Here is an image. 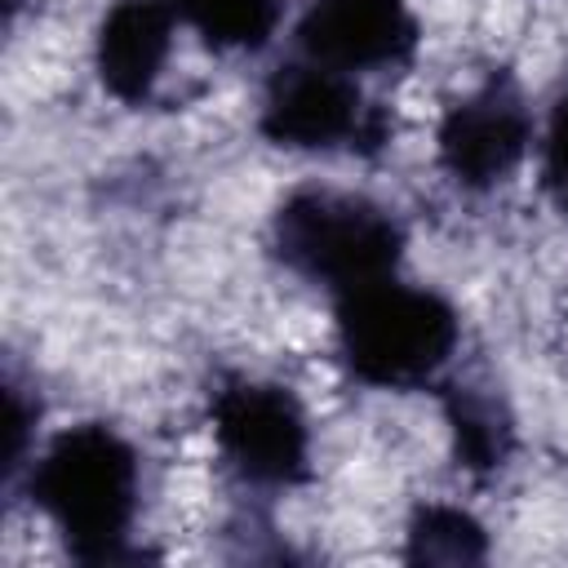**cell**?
Returning a JSON list of instances; mask_svg holds the SVG:
<instances>
[{"instance_id": "1", "label": "cell", "mask_w": 568, "mask_h": 568, "mask_svg": "<svg viewBox=\"0 0 568 568\" xmlns=\"http://www.w3.org/2000/svg\"><path fill=\"white\" fill-rule=\"evenodd\" d=\"M31 501L53 519L62 546L80 564H115L129 555L138 510V453L102 422H80L49 439L27 479Z\"/></svg>"}, {"instance_id": "2", "label": "cell", "mask_w": 568, "mask_h": 568, "mask_svg": "<svg viewBox=\"0 0 568 568\" xmlns=\"http://www.w3.org/2000/svg\"><path fill=\"white\" fill-rule=\"evenodd\" d=\"M271 253L333 297L390 280L404 257V226L368 195L302 186L271 217Z\"/></svg>"}, {"instance_id": "3", "label": "cell", "mask_w": 568, "mask_h": 568, "mask_svg": "<svg viewBox=\"0 0 568 568\" xmlns=\"http://www.w3.org/2000/svg\"><path fill=\"white\" fill-rule=\"evenodd\" d=\"M457 333V311L439 293L395 275L337 297V351L364 386H426L448 364Z\"/></svg>"}, {"instance_id": "4", "label": "cell", "mask_w": 568, "mask_h": 568, "mask_svg": "<svg viewBox=\"0 0 568 568\" xmlns=\"http://www.w3.org/2000/svg\"><path fill=\"white\" fill-rule=\"evenodd\" d=\"M257 129L284 151H359L373 155L390 142L386 106L368 102L355 75L311 58L280 67L266 80Z\"/></svg>"}, {"instance_id": "5", "label": "cell", "mask_w": 568, "mask_h": 568, "mask_svg": "<svg viewBox=\"0 0 568 568\" xmlns=\"http://www.w3.org/2000/svg\"><path fill=\"white\" fill-rule=\"evenodd\" d=\"M209 422L231 470L262 488H293L311 475L306 413L288 386L231 377L209 399Z\"/></svg>"}, {"instance_id": "6", "label": "cell", "mask_w": 568, "mask_h": 568, "mask_svg": "<svg viewBox=\"0 0 568 568\" xmlns=\"http://www.w3.org/2000/svg\"><path fill=\"white\" fill-rule=\"evenodd\" d=\"M532 138V115L510 75H488L475 93L457 98L435 133L439 169L466 186L488 191L515 173Z\"/></svg>"}, {"instance_id": "7", "label": "cell", "mask_w": 568, "mask_h": 568, "mask_svg": "<svg viewBox=\"0 0 568 568\" xmlns=\"http://www.w3.org/2000/svg\"><path fill=\"white\" fill-rule=\"evenodd\" d=\"M302 58L333 71L404 67L417 49L408 0H311L297 18Z\"/></svg>"}, {"instance_id": "8", "label": "cell", "mask_w": 568, "mask_h": 568, "mask_svg": "<svg viewBox=\"0 0 568 568\" xmlns=\"http://www.w3.org/2000/svg\"><path fill=\"white\" fill-rule=\"evenodd\" d=\"M173 49L169 0H115L98 27V80L120 102H146Z\"/></svg>"}, {"instance_id": "9", "label": "cell", "mask_w": 568, "mask_h": 568, "mask_svg": "<svg viewBox=\"0 0 568 568\" xmlns=\"http://www.w3.org/2000/svg\"><path fill=\"white\" fill-rule=\"evenodd\" d=\"M444 417L453 430V453L466 470L488 475L510 457L515 426H510V413L497 395H488L479 386H448L444 390Z\"/></svg>"}, {"instance_id": "10", "label": "cell", "mask_w": 568, "mask_h": 568, "mask_svg": "<svg viewBox=\"0 0 568 568\" xmlns=\"http://www.w3.org/2000/svg\"><path fill=\"white\" fill-rule=\"evenodd\" d=\"M173 18L204 36L213 49H262L271 44L284 0H169Z\"/></svg>"}, {"instance_id": "11", "label": "cell", "mask_w": 568, "mask_h": 568, "mask_svg": "<svg viewBox=\"0 0 568 568\" xmlns=\"http://www.w3.org/2000/svg\"><path fill=\"white\" fill-rule=\"evenodd\" d=\"M488 555V537H484V524L475 515H466L462 506H444V501H430V506H417L413 519H408V546H404V559L408 564H479Z\"/></svg>"}, {"instance_id": "12", "label": "cell", "mask_w": 568, "mask_h": 568, "mask_svg": "<svg viewBox=\"0 0 568 568\" xmlns=\"http://www.w3.org/2000/svg\"><path fill=\"white\" fill-rule=\"evenodd\" d=\"M541 186H546L550 204L568 217V84L550 106V124H546V142H541Z\"/></svg>"}, {"instance_id": "13", "label": "cell", "mask_w": 568, "mask_h": 568, "mask_svg": "<svg viewBox=\"0 0 568 568\" xmlns=\"http://www.w3.org/2000/svg\"><path fill=\"white\" fill-rule=\"evenodd\" d=\"M31 408L22 399V390L9 382L4 386V475H13L27 457V435H31Z\"/></svg>"}]
</instances>
